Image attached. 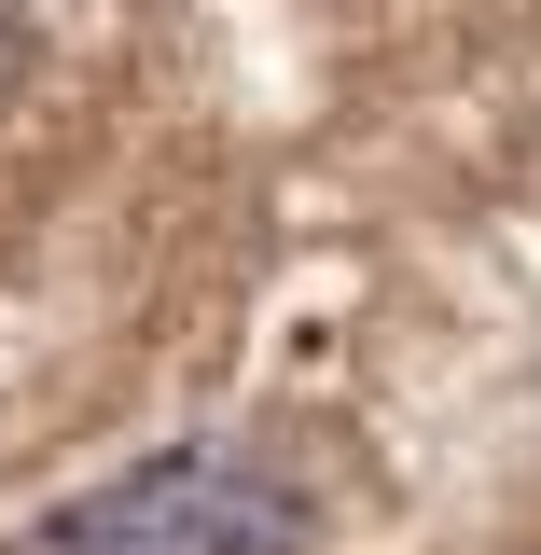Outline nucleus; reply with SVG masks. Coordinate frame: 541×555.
<instances>
[{"mask_svg":"<svg viewBox=\"0 0 541 555\" xmlns=\"http://www.w3.org/2000/svg\"><path fill=\"white\" fill-rule=\"evenodd\" d=\"M28 555H306V486L265 444H167L42 514Z\"/></svg>","mask_w":541,"mask_h":555,"instance_id":"1","label":"nucleus"}]
</instances>
